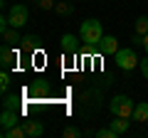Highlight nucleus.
I'll use <instances>...</instances> for the list:
<instances>
[{"label": "nucleus", "mask_w": 148, "mask_h": 138, "mask_svg": "<svg viewBox=\"0 0 148 138\" xmlns=\"http://www.w3.org/2000/svg\"><path fill=\"white\" fill-rule=\"evenodd\" d=\"M79 37H82V42H86V44H99V40L104 37L101 22L94 20V17L84 20V22H82V30H79Z\"/></svg>", "instance_id": "obj_1"}, {"label": "nucleus", "mask_w": 148, "mask_h": 138, "mask_svg": "<svg viewBox=\"0 0 148 138\" xmlns=\"http://www.w3.org/2000/svg\"><path fill=\"white\" fill-rule=\"evenodd\" d=\"M133 109H136V104H133L128 96H123V94L114 96L111 104H109V111L114 113V116H123V118H131L133 116Z\"/></svg>", "instance_id": "obj_2"}, {"label": "nucleus", "mask_w": 148, "mask_h": 138, "mask_svg": "<svg viewBox=\"0 0 148 138\" xmlns=\"http://www.w3.org/2000/svg\"><path fill=\"white\" fill-rule=\"evenodd\" d=\"M114 62H116L123 72H131L136 64H141V59H138V54H136L133 47H123V49H119V52L114 54Z\"/></svg>", "instance_id": "obj_3"}, {"label": "nucleus", "mask_w": 148, "mask_h": 138, "mask_svg": "<svg viewBox=\"0 0 148 138\" xmlns=\"http://www.w3.org/2000/svg\"><path fill=\"white\" fill-rule=\"evenodd\" d=\"M27 17H30V10H27L25 5H12L10 12H8V20H10V27H17L20 30L22 25H27Z\"/></svg>", "instance_id": "obj_4"}, {"label": "nucleus", "mask_w": 148, "mask_h": 138, "mask_svg": "<svg viewBox=\"0 0 148 138\" xmlns=\"http://www.w3.org/2000/svg\"><path fill=\"white\" fill-rule=\"evenodd\" d=\"M96 47H99L101 54H116V52H119V40L114 37V35H104V37L99 40Z\"/></svg>", "instance_id": "obj_5"}, {"label": "nucleus", "mask_w": 148, "mask_h": 138, "mask_svg": "<svg viewBox=\"0 0 148 138\" xmlns=\"http://www.w3.org/2000/svg\"><path fill=\"white\" fill-rule=\"evenodd\" d=\"M0 123H3V131H5V128L17 126V123H22V121H20V113H17V109H5V111L0 113Z\"/></svg>", "instance_id": "obj_6"}, {"label": "nucleus", "mask_w": 148, "mask_h": 138, "mask_svg": "<svg viewBox=\"0 0 148 138\" xmlns=\"http://www.w3.org/2000/svg\"><path fill=\"white\" fill-rule=\"evenodd\" d=\"M0 62H3V67H5V69L15 67V62H17V49H12L10 44H3V49H0Z\"/></svg>", "instance_id": "obj_7"}, {"label": "nucleus", "mask_w": 148, "mask_h": 138, "mask_svg": "<svg viewBox=\"0 0 148 138\" xmlns=\"http://www.w3.org/2000/svg\"><path fill=\"white\" fill-rule=\"evenodd\" d=\"M133 121L146 123L148 121V101H138L136 109H133Z\"/></svg>", "instance_id": "obj_8"}, {"label": "nucleus", "mask_w": 148, "mask_h": 138, "mask_svg": "<svg viewBox=\"0 0 148 138\" xmlns=\"http://www.w3.org/2000/svg\"><path fill=\"white\" fill-rule=\"evenodd\" d=\"M22 126H25V133H27L30 138H37V136H42V131H45L40 121H22Z\"/></svg>", "instance_id": "obj_9"}, {"label": "nucleus", "mask_w": 148, "mask_h": 138, "mask_svg": "<svg viewBox=\"0 0 148 138\" xmlns=\"http://www.w3.org/2000/svg\"><path fill=\"white\" fill-rule=\"evenodd\" d=\"M59 42H62V49L67 54H77V37H74V35H62Z\"/></svg>", "instance_id": "obj_10"}, {"label": "nucleus", "mask_w": 148, "mask_h": 138, "mask_svg": "<svg viewBox=\"0 0 148 138\" xmlns=\"http://www.w3.org/2000/svg\"><path fill=\"white\" fill-rule=\"evenodd\" d=\"M3 138H27L25 126L17 123V126H12V128H5V131H3Z\"/></svg>", "instance_id": "obj_11"}, {"label": "nucleus", "mask_w": 148, "mask_h": 138, "mask_svg": "<svg viewBox=\"0 0 148 138\" xmlns=\"http://www.w3.org/2000/svg\"><path fill=\"white\" fill-rule=\"evenodd\" d=\"M3 40H5V44H17V42H22L17 27H8V30L3 32Z\"/></svg>", "instance_id": "obj_12"}, {"label": "nucleus", "mask_w": 148, "mask_h": 138, "mask_svg": "<svg viewBox=\"0 0 148 138\" xmlns=\"http://www.w3.org/2000/svg\"><path fill=\"white\" fill-rule=\"evenodd\" d=\"M111 128H114V133H116V136H123V133L128 131V118L116 116V121H111Z\"/></svg>", "instance_id": "obj_13"}, {"label": "nucleus", "mask_w": 148, "mask_h": 138, "mask_svg": "<svg viewBox=\"0 0 148 138\" xmlns=\"http://www.w3.org/2000/svg\"><path fill=\"white\" fill-rule=\"evenodd\" d=\"M22 42H25L27 52H32V49H40V42H42V40L37 37V35H27V37H22Z\"/></svg>", "instance_id": "obj_14"}, {"label": "nucleus", "mask_w": 148, "mask_h": 138, "mask_svg": "<svg viewBox=\"0 0 148 138\" xmlns=\"http://www.w3.org/2000/svg\"><path fill=\"white\" fill-rule=\"evenodd\" d=\"M54 10H57L59 15H72V12H74V5H69V3H64V0H62V3L54 5Z\"/></svg>", "instance_id": "obj_15"}, {"label": "nucleus", "mask_w": 148, "mask_h": 138, "mask_svg": "<svg viewBox=\"0 0 148 138\" xmlns=\"http://www.w3.org/2000/svg\"><path fill=\"white\" fill-rule=\"evenodd\" d=\"M136 35H148V17H138L136 20Z\"/></svg>", "instance_id": "obj_16"}, {"label": "nucleus", "mask_w": 148, "mask_h": 138, "mask_svg": "<svg viewBox=\"0 0 148 138\" xmlns=\"http://www.w3.org/2000/svg\"><path fill=\"white\" fill-rule=\"evenodd\" d=\"M96 138H116V133H114V128H101V131H96Z\"/></svg>", "instance_id": "obj_17"}, {"label": "nucleus", "mask_w": 148, "mask_h": 138, "mask_svg": "<svg viewBox=\"0 0 148 138\" xmlns=\"http://www.w3.org/2000/svg\"><path fill=\"white\" fill-rule=\"evenodd\" d=\"M17 96H5V101H3V104H5V109H17Z\"/></svg>", "instance_id": "obj_18"}, {"label": "nucleus", "mask_w": 148, "mask_h": 138, "mask_svg": "<svg viewBox=\"0 0 148 138\" xmlns=\"http://www.w3.org/2000/svg\"><path fill=\"white\" fill-rule=\"evenodd\" d=\"M8 86H10V77H8V72H3V74H0V89L8 91Z\"/></svg>", "instance_id": "obj_19"}, {"label": "nucleus", "mask_w": 148, "mask_h": 138, "mask_svg": "<svg viewBox=\"0 0 148 138\" xmlns=\"http://www.w3.org/2000/svg\"><path fill=\"white\" fill-rule=\"evenodd\" d=\"M37 5L42 8V10H52V8L57 5V3H54V0H37Z\"/></svg>", "instance_id": "obj_20"}, {"label": "nucleus", "mask_w": 148, "mask_h": 138, "mask_svg": "<svg viewBox=\"0 0 148 138\" xmlns=\"http://www.w3.org/2000/svg\"><path fill=\"white\" fill-rule=\"evenodd\" d=\"M64 136H67V138H77V136H79V128H74V126L64 128Z\"/></svg>", "instance_id": "obj_21"}, {"label": "nucleus", "mask_w": 148, "mask_h": 138, "mask_svg": "<svg viewBox=\"0 0 148 138\" xmlns=\"http://www.w3.org/2000/svg\"><path fill=\"white\" fill-rule=\"evenodd\" d=\"M141 74L148 79V57H146V59H141Z\"/></svg>", "instance_id": "obj_22"}, {"label": "nucleus", "mask_w": 148, "mask_h": 138, "mask_svg": "<svg viewBox=\"0 0 148 138\" xmlns=\"http://www.w3.org/2000/svg\"><path fill=\"white\" fill-rule=\"evenodd\" d=\"M143 47H146V54H148V35H143Z\"/></svg>", "instance_id": "obj_23"}]
</instances>
